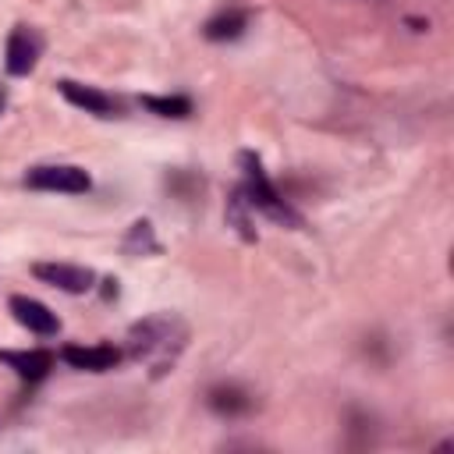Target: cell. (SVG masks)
Here are the masks:
<instances>
[{
  "label": "cell",
  "mask_w": 454,
  "mask_h": 454,
  "mask_svg": "<svg viewBox=\"0 0 454 454\" xmlns=\"http://www.w3.org/2000/svg\"><path fill=\"white\" fill-rule=\"evenodd\" d=\"M60 96H64L67 103L82 106L85 114H96V117H117V114H121V106H117V99H114V96H106L103 89H92V85L71 82V78H64V82H60Z\"/></svg>",
  "instance_id": "6"
},
{
  "label": "cell",
  "mask_w": 454,
  "mask_h": 454,
  "mask_svg": "<svg viewBox=\"0 0 454 454\" xmlns=\"http://www.w3.org/2000/svg\"><path fill=\"white\" fill-rule=\"evenodd\" d=\"M241 160V167H245V199H248V206L252 209H259L262 216H270V220H277V223H287V227H301V216L277 195V188L270 184V177H266V170H262V163L252 156V153H241L238 156Z\"/></svg>",
  "instance_id": "1"
},
{
  "label": "cell",
  "mask_w": 454,
  "mask_h": 454,
  "mask_svg": "<svg viewBox=\"0 0 454 454\" xmlns=\"http://www.w3.org/2000/svg\"><path fill=\"white\" fill-rule=\"evenodd\" d=\"M4 103H7V96H4V89H0V114H4Z\"/></svg>",
  "instance_id": "14"
},
{
  "label": "cell",
  "mask_w": 454,
  "mask_h": 454,
  "mask_svg": "<svg viewBox=\"0 0 454 454\" xmlns=\"http://www.w3.org/2000/svg\"><path fill=\"white\" fill-rule=\"evenodd\" d=\"M245 21H248L245 11H223L213 21H206V39H234V35H241Z\"/></svg>",
  "instance_id": "11"
},
{
  "label": "cell",
  "mask_w": 454,
  "mask_h": 454,
  "mask_svg": "<svg viewBox=\"0 0 454 454\" xmlns=\"http://www.w3.org/2000/svg\"><path fill=\"white\" fill-rule=\"evenodd\" d=\"M39 50H43V43H39V35L32 32V28H14L11 32V39H7V71L14 74V78H21V74H28L32 67H35V60H39Z\"/></svg>",
  "instance_id": "7"
},
{
  "label": "cell",
  "mask_w": 454,
  "mask_h": 454,
  "mask_svg": "<svg viewBox=\"0 0 454 454\" xmlns=\"http://www.w3.org/2000/svg\"><path fill=\"white\" fill-rule=\"evenodd\" d=\"M7 309H11V316H14L25 330H32V333H39V337H50V333L60 330V319H57L43 301H35V298H28V294H11Z\"/></svg>",
  "instance_id": "5"
},
{
  "label": "cell",
  "mask_w": 454,
  "mask_h": 454,
  "mask_svg": "<svg viewBox=\"0 0 454 454\" xmlns=\"http://www.w3.org/2000/svg\"><path fill=\"white\" fill-rule=\"evenodd\" d=\"M25 184L28 188H39V192H67V195H82L92 188V177L74 167V163H46V167H32L25 174Z\"/></svg>",
  "instance_id": "3"
},
{
  "label": "cell",
  "mask_w": 454,
  "mask_h": 454,
  "mask_svg": "<svg viewBox=\"0 0 454 454\" xmlns=\"http://www.w3.org/2000/svg\"><path fill=\"white\" fill-rule=\"evenodd\" d=\"M0 362L11 365V369H14L21 380H28V383L43 380V376L53 369V355L43 351V348H28V351H0Z\"/></svg>",
  "instance_id": "9"
},
{
  "label": "cell",
  "mask_w": 454,
  "mask_h": 454,
  "mask_svg": "<svg viewBox=\"0 0 454 454\" xmlns=\"http://www.w3.org/2000/svg\"><path fill=\"white\" fill-rule=\"evenodd\" d=\"M248 199H245V192L241 188H234V195H231V202H227V220L241 231V238H248V241H255V231H252V220H248Z\"/></svg>",
  "instance_id": "13"
},
{
  "label": "cell",
  "mask_w": 454,
  "mask_h": 454,
  "mask_svg": "<svg viewBox=\"0 0 454 454\" xmlns=\"http://www.w3.org/2000/svg\"><path fill=\"white\" fill-rule=\"evenodd\" d=\"M170 348H181V326L167 316H153V319H142L128 330V355L131 358H156L160 355V365L163 358L174 351Z\"/></svg>",
  "instance_id": "2"
},
{
  "label": "cell",
  "mask_w": 454,
  "mask_h": 454,
  "mask_svg": "<svg viewBox=\"0 0 454 454\" xmlns=\"http://www.w3.org/2000/svg\"><path fill=\"white\" fill-rule=\"evenodd\" d=\"M209 408L220 411V415H241L252 408V397L238 387H213L209 390Z\"/></svg>",
  "instance_id": "10"
},
{
  "label": "cell",
  "mask_w": 454,
  "mask_h": 454,
  "mask_svg": "<svg viewBox=\"0 0 454 454\" xmlns=\"http://www.w3.org/2000/svg\"><path fill=\"white\" fill-rule=\"evenodd\" d=\"M32 273H35L43 284H50V287H57V291H67V294H85V291H92V280H96L92 270L71 266V262H35Z\"/></svg>",
  "instance_id": "4"
},
{
  "label": "cell",
  "mask_w": 454,
  "mask_h": 454,
  "mask_svg": "<svg viewBox=\"0 0 454 454\" xmlns=\"http://www.w3.org/2000/svg\"><path fill=\"white\" fill-rule=\"evenodd\" d=\"M142 106L160 117H188L192 114V99H184V96H142Z\"/></svg>",
  "instance_id": "12"
},
{
  "label": "cell",
  "mask_w": 454,
  "mask_h": 454,
  "mask_svg": "<svg viewBox=\"0 0 454 454\" xmlns=\"http://www.w3.org/2000/svg\"><path fill=\"white\" fill-rule=\"evenodd\" d=\"M60 358L71 365V369H85V372H106L121 362V351L114 344H92V348H82V344H67L60 351Z\"/></svg>",
  "instance_id": "8"
}]
</instances>
